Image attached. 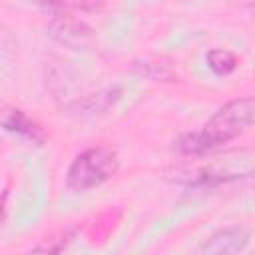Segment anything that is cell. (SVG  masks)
Instances as JSON below:
<instances>
[{
  "instance_id": "obj_7",
  "label": "cell",
  "mask_w": 255,
  "mask_h": 255,
  "mask_svg": "<svg viewBox=\"0 0 255 255\" xmlns=\"http://www.w3.org/2000/svg\"><path fill=\"white\" fill-rule=\"evenodd\" d=\"M74 237H76V231L70 229V227H66V229H62V231L46 237L42 243H38L36 247H32V251H52V253H58V251H64Z\"/></svg>"
},
{
  "instance_id": "obj_3",
  "label": "cell",
  "mask_w": 255,
  "mask_h": 255,
  "mask_svg": "<svg viewBox=\"0 0 255 255\" xmlns=\"http://www.w3.org/2000/svg\"><path fill=\"white\" fill-rule=\"evenodd\" d=\"M249 239H251V231L245 225H229L211 233L199 247V253H207V255L239 253L249 245Z\"/></svg>"
},
{
  "instance_id": "obj_4",
  "label": "cell",
  "mask_w": 255,
  "mask_h": 255,
  "mask_svg": "<svg viewBox=\"0 0 255 255\" xmlns=\"http://www.w3.org/2000/svg\"><path fill=\"white\" fill-rule=\"evenodd\" d=\"M2 128L8 133L20 135V137H24V139H28L30 143H36V145H42L44 139H46L44 128L36 120H32L26 112H22L20 108L6 106L2 110Z\"/></svg>"
},
{
  "instance_id": "obj_2",
  "label": "cell",
  "mask_w": 255,
  "mask_h": 255,
  "mask_svg": "<svg viewBox=\"0 0 255 255\" xmlns=\"http://www.w3.org/2000/svg\"><path fill=\"white\" fill-rule=\"evenodd\" d=\"M118 169L120 159L116 151L108 147H88L72 159L66 171V185L72 191H88L112 179Z\"/></svg>"
},
{
  "instance_id": "obj_8",
  "label": "cell",
  "mask_w": 255,
  "mask_h": 255,
  "mask_svg": "<svg viewBox=\"0 0 255 255\" xmlns=\"http://www.w3.org/2000/svg\"><path fill=\"white\" fill-rule=\"evenodd\" d=\"M245 177H249L251 181H255V171H253V173H249V175H245Z\"/></svg>"
},
{
  "instance_id": "obj_6",
  "label": "cell",
  "mask_w": 255,
  "mask_h": 255,
  "mask_svg": "<svg viewBox=\"0 0 255 255\" xmlns=\"http://www.w3.org/2000/svg\"><path fill=\"white\" fill-rule=\"evenodd\" d=\"M118 100H120V90L118 88H110V90H104V92L94 94L88 100H84L82 102V110H86L90 114H94V112H106Z\"/></svg>"
},
{
  "instance_id": "obj_1",
  "label": "cell",
  "mask_w": 255,
  "mask_h": 255,
  "mask_svg": "<svg viewBox=\"0 0 255 255\" xmlns=\"http://www.w3.org/2000/svg\"><path fill=\"white\" fill-rule=\"evenodd\" d=\"M253 122H255V98L229 100L199 129L187 131L177 141H173V149L179 155H187V157H199L211 153L233 141Z\"/></svg>"
},
{
  "instance_id": "obj_5",
  "label": "cell",
  "mask_w": 255,
  "mask_h": 255,
  "mask_svg": "<svg viewBox=\"0 0 255 255\" xmlns=\"http://www.w3.org/2000/svg\"><path fill=\"white\" fill-rule=\"evenodd\" d=\"M205 62L209 66V70L215 74V76H229L237 70L239 66V60L237 56L231 52V50H225V48H211L207 54H205Z\"/></svg>"
}]
</instances>
